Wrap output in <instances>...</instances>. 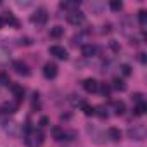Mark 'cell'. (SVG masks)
I'll list each match as a JSON object with an SVG mask.
<instances>
[{"instance_id": "obj_6", "label": "cell", "mask_w": 147, "mask_h": 147, "mask_svg": "<svg viewBox=\"0 0 147 147\" xmlns=\"http://www.w3.org/2000/svg\"><path fill=\"white\" fill-rule=\"evenodd\" d=\"M43 76H45L47 80H54V78L57 76V64L47 62V64L43 66Z\"/></svg>"}, {"instance_id": "obj_28", "label": "cell", "mask_w": 147, "mask_h": 147, "mask_svg": "<svg viewBox=\"0 0 147 147\" xmlns=\"http://www.w3.org/2000/svg\"><path fill=\"white\" fill-rule=\"evenodd\" d=\"M131 100H135V102H144V100H142V94H135V95H131Z\"/></svg>"}, {"instance_id": "obj_4", "label": "cell", "mask_w": 147, "mask_h": 147, "mask_svg": "<svg viewBox=\"0 0 147 147\" xmlns=\"http://www.w3.org/2000/svg\"><path fill=\"white\" fill-rule=\"evenodd\" d=\"M47 19H49V14H47V9L45 7H40V9H36L35 11V14L31 16V21L35 23V24H45L47 23Z\"/></svg>"}, {"instance_id": "obj_17", "label": "cell", "mask_w": 147, "mask_h": 147, "mask_svg": "<svg viewBox=\"0 0 147 147\" xmlns=\"http://www.w3.org/2000/svg\"><path fill=\"white\" fill-rule=\"evenodd\" d=\"M64 35V28L62 26H54L50 28V38H61Z\"/></svg>"}, {"instance_id": "obj_3", "label": "cell", "mask_w": 147, "mask_h": 147, "mask_svg": "<svg viewBox=\"0 0 147 147\" xmlns=\"http://www.w3.org/2000/svg\"><path fill=\"white\" fill-rule=\"evenodd\" d=\"M67 23L69 24H73V26H82L83 23H85V14L82 12V11H73V12H67Z\"/></svg>"}, {"instance_id": "obj_2", "label": "cell", "mask_w": 147, "mask_h": 147, "mask_svg": "<svg viewBox=\"0 0 147 147\" xmlns=\"http://www.w3.org/2000/svg\"><path fill=\"white\" fill-rule=\"evenodd\" d=\"M128 137L131 140H144L145 138V126L144 125H133L128 128Z\"/></svg>"}, {"instance_id": "obj_11", "label": "cell", "mask_w": 147, "mask_h": 147, "mask_svg": "<svg viewBox=\"0 0 147 147\" xmlns=\"http://www.w3.org/2000/svg\"><path fill=\"white\" fill-rule=\"evenodd\" d=\"M11 90H12V94H14V97H16V100H23L24 99V88L21 87V85H11Z\"/></svg>"}, {"instance_id": "obj_1", "label": "cell", "mask_w": 147, "mask_h": 147, "mask_svg": "<svg viewBox=\"0 0 147 147\" xmlns=\"http://www.w3.org/2000/svg\"><path fill=\"white\" fill-rule=\"evenodd\" d=\"M43 144V133L42 130L36 128H30L26 133V145L28 147H40Z\"/></svg>"}, {"instance_id": "obj_9", "label": "cell", "mask_w": 147, "mask_h": 147, "mask_svg": "<svg viewBox=\"0 0 147 147\" xmlns=\"http://www.w3.org/2000/svg\"><path fill=\"white\" fill-rule=\"evenodd\" d=\"M4 130L9 133V135H19V125L16 123V121H5L4 123Z\"/></svg>"}, {"instance_id": "obj_18", "label": "cell", "mask_w": 147, "mask_h": 147, "mask_svg": "<svg viewBox=\"0 0 147 147\" xmlns=\"http://www.w3.org/2000/svg\"><path fill=\"white\" fill-rule=\"evenodd\" d=\"M2 113H5V114H14V113H16V104L5 102V104L2 106Z\"/></svg>"}, {"instance_id": "obj_19", "label": "cell", "mask_w": 147, "mask_h": 147, "mask_svg": "<svg viewBox=\"0 0 147 147\" xmlns=\"http://www.w3.org/2000/svg\"><path fill=\"white\" fill-rule=\"evenodd\" d=\"M113 88H116V90L123 92V90L126 88V85H125V82H123L121 78H114V80H113Z\"/></svg>"}, {"instance_id": "obj_7", "label": "cell", "mask_w": 147, "mask_h": 147, "mask_svg": "<svg viewBox=\"0 0 147 147\" xmlns=\"http://www.w3.org/2000/svg\"><path fill=\"white\" fill-rule=\"evenodd\" d=\"M12 69L18 73V75H23V76H28V75H30V67H28V64L23 62V61H14V62H12Z\"/></svg>"}, {"instance_id": "obj_21", "label": "cell", "mask_w": 147, "mask_h": 147, "mask_svg": "<svg viewBox=\"0 0 147 147\" xmlns=\"http://www.w3.org/2000/svg\"><path fill=\"white\" fill-rule=\"evenodd\" d=\"M109 7L113 9V11H121L123 9V2H119V0H111V2H109Z\"/></svg>"}, {"instance_id": "obj_10", "label": "cell", "mask_w": 147, "mask_h": 147, "mask_svg": "<svg viewBox=\"0 0 147 147\" xmlns=\"http://www.w3.org/2000/svg\"><path fill=\"white\" fill-rule=\"evenodd\" d=\"M82 54H83L85 57H94V55L97 54V47H95V45H92V43H87V45H83Z\"/></svg>"}, {"instance_id": "obj_16", "label": "cell", "mask_w": 147, "mask_h": 147, "mask_svg": "<svg viewBox=\"0 0 147 147\" xmlns=\"http://www.w3.org/2000/svg\"><path fill=\"white\" fill-rule=\"evenodd\" d=\"M78 5H80V2H61V9H66L69 12L78 11Z\"/></svg>"}, {"instance_id": "obj_30", "label": "cell", "mask_w": 147, "mask_h": 147, "mask_svg": "<svg viewBox=\"0 0 147 147\" xmlns=\"http://www.w3.org/2000/svg\"><path fill=\"white\" fill-rule=\"evenodd\" d=\"M4 26V19H2V16H0V28Z\"/></svg>"}, {"instance_id": "obj_20", "label": "cell", "mask_w": 147, "mask_h": 147, "mask_svg": "<svg viewBox=\"0 0 147 147\" xmlns=\"http://www.w3.org/2000/svg\"><path fill=\"white\" fill-rule=\"evenodd\" d=\"M145 109H147V106H145V102H138V104L135 106V109H133V113H135V116H142V114L145 113Z\"/></svg>"}, {"instance_id": "obj_22", "label": "cell", "mask_w": 147, "mask_h": 147, "mask_svg": "<svg viewBox=\"0 0 147 147\" xmlns=\"http://www.w3.org/2000/svg\"><path fill=\"white\" fill-rule=\"evenodd\" d=\"M138 23H140L142 28H145V24H147V12L145 11H140L138 12Z\"/></svg>"}, {"instance_id": "obj_27", "label": "cell", "mask_w": 147, "mask_h": 147, "mask_svg": "<svg viewBox=\"0 0 147 147\" xmlns=\"http://www.w3.org/2000/svg\"><path fill=\"white\" fill-rule=\"evenodd\" d=\"M97 109H99V113H97V114H99L100 118H107V116H109V113H107V107L100 106V107H97Z\"/></svg>"}, {"instance_id": "obj_8", "label": "cell", "mask_w": 147, "mask_h": 147, "mask_svg": "<svg viewBox=\"0 0 147 147\" xmlns=\"http://www.w3.org/2000/svg\"><path fill=\"white\" fill-rule=\"evenodd\" d=\"M83 88H85V92H88V94H95V92H99V82L94 80V78H87V80L83 82Z\"/></svg>"}, {"instance_id": "obj_26", "label": "cell", "mask_w": 147, "mask_h": 147, "mask_svg": "<svg viewBox=\"0 0 147 147\" xmlns=\"http://www.w3.org/2000/svg\"><path fill=\"white\" fill-rule=\"evenodd\" d=\"M99 90H100V92H102V95H106V97H109V94H111L109 85H100V83H99Z\"/></svg>"}, {"instance_id": "obj_13", "label": "cell", "mask_w": 147, "mask_h": 147, "mask_svg": "<svg viewBox=\"0 0 147 147\" xmlns=\"http://www.w3.org/2000/svg\"><path fill=\"white\" fill-rule=\"evenodd\" d=\"M107 138H111L113 142L121 140V131H119V128H114V126L107 128Z\"/></svg>"}, {"instance_id": "obj_5", "label": "cell", "mask_w": 147, "mask_h": 147, "mask_svg": "<svg viewBox=\"0 0 147 147\" xmlns=\"http://www.w3.org/2000/svg\"><path fill=\"white\" fill-rule=\"evenodd\" d=\"M49 52H50V55H54L55 59H61V61H66V59H67V50H66L64 47H61V45H52V47L49 49Z\"/></svg>"}, {"instance_id": "obj_23", "label": "cell", "mask_w": 147, "mask_h": 147, "mask_svg": "<svg viewBox=\"0 0 147 147\" xmlns=\"http://www.w3.org/2000/svg\"><path fill=\"white\" fill-rule=\"evenodd\" d=\"M0 83L5 85V87H11V85H12V83H11V80H9V76H7V75H4V73H0Z\"/></svg>"}, {"instance_id": "obj_15", "label": "cell", "mask_w": 147, "mask_h": 147, "mask_svg": "<svg viewBox=\"0 0 147 147\" xmlns=\"http://www.w3.org/2000/svg\"><path fill=\"white\" fill-rule=\"evenodd\" d=\"M9 59H11V52H9L5 47L0 45V64H7Z\"/></svg>"}, {"instance_id": "obj_14", "label": "cell", "mask_w": 147, "mask_h": 147, "mask_svg": "<svg viewBox=\"0 0 147 147\" xmlns=\"http://www.w3.org/2000/svg\"><path fill=\"white\" fill-rule=\"evenodd\" d=\"M2 19H4V23L11 24V26H14V28H18V26H19V21H18L11 12H5V16H2Z\"/></svg>"}, {"instance_id": "obj_12", "label": "cell", "mask_w": 147, "mask_h": 147, "mask_svg": "<svg viewBox=\"0 0 147 147\" xmlns=\"http://www.w3.org/2000/svg\"><path fill=\"white\" fill-rule=\"evenodd\" d=\"M109 109H111L116 116H121V114L125 113V104H123L121 100H116V102H113V104H111V107H109Z\"/></svg>"}, {"instance_id": "obj_24", "label": "cell", "mask_w": 147, "mask_h": 147, "mask_svg": "<svg viewBox=\"0 0 147 147\" xmlns=\"http://www.w3.org/2000/svg\"><path fill=\"white\" fill-rule=\"evenodd\" d=\"M83 113H85L87 116H92V114H95V107H92V106H88V104H83Z\"/></svg>"}, {"instance_id": "obj_29", "label": "cell", "mask_w": 147, "mask_h": 147, "mask_svg": "<svg viewBox=\"0 0 147 147\" xmlns=\"http://www.w3.org/2000/svg\"><path fill=\"white\" fill-rule=\"evenodd\" d=\"M47 123H49V118H45V116H43V118L40 119V126H47Z\"/></svg>"}, {"instance_id": "obj_25", "label": "cell", "mask_w": 147, "mask_h": 147, "mask_svg": "<svg viewBox=\"0 0 147 147\" xmlns=\"http://www.w3.org/2000/svg\"><path fill=\"white\" fill-rule=\"evenodd\" d=\"M119 69H121V73H123L125 76H130V75H131V67H130L128 64H121Z\"/></svg>"}]
</instances>
